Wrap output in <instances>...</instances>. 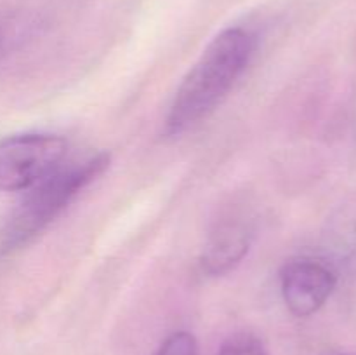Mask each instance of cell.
I'll use <instances>...</instances> for the list:
<instances>
[{
  "label": "cell",
  "mask_w": 356,
  "mask_h": 355,
  "mask_svg": "<svg viewBox=\"0 0 356 355\" xmlns=\"http://www.w3.org/2000/svg\"><path fill=\"white\" fill-rule=\"evenodd\" d=\"M66 141L54 134H17L0 139V191L30 190L63 166Z\"/></svg>",
  "instance_id": "cell-3"
},
{
  "label": "cell",
  "mask_w": 356,
  "mask_h": 355,
  "mask_svg": "<svg viewBox=\"0 0 356 355\" xmlns=\"http://www.w3.org/2000/svg\"><path fill=\"white\" fill-rule=\"evenodd\" d=\"M336 274L315 258L292 260L282 268L280 287L287 308L298 317L318 312L336 289Z\"/></svg>",
  "instance_id": "cell-4"
},
{
  "label": "cell",
  "mask_w": 356,
  "mask_h": 355,
  "mask_svg": "<svg viewBox=\"0 0 356 355\" xmlns=\"http://www.w3.org/2000/svg\"><path fill=\"white\" fill-rule=\"evenodd\" d=\"M218 355H268L263 343L250 334H236L222 343Z\"/></svg>",
  "instance_id": "cell-6"
},
{
  "label": "cell",
  "mask_w": 356,
  "mask_h": 355,
  "mask_svg": "<svg viewBox=\"0 0 356 355\" xmlns=\"http://www.w3.org/2000/svg\"><path fill=\"white\" fill-rule=\"evenodd\" d=\"M17 38L16 19L7 13L6 9L0 7V61L6 58L14 47V42Z\"/></svg>",
  "instance_id": "cell-8"
},
{
  "label": "cell",
  "mask_w": 356,
  "mask_h": 355,
  "mask_svg": "<svg viewBox=\"0 0 356 355\" xmlns=\"http://www.w3.org/2000/svg\"><path fill=\"white\" fill-rule=\"evenodd\" d=\"M156 355H198L197 340L186 331H179L167 338Z\"/></svg>",
  "instance_id": "cell-7"
},
{
  "label": "cell",
  "mask_w": 356,
  "mask_h": 355,
  "mask_svg": "<svg viewBox=\"0 0 356 355\" xmlns=\"http://www.w3.org/2000/svg\"><path fill=\"white\" fill-rule=\"evenodd\" d=\"M254 51L256 37L249 30H222L176 90L165 118L167 134H181L211 113L247 68Z\"/></svg>",
  "instance_id": "cell-1"
},
{
  "label": "cell",
  "mask_w": 356,
  "mask_h": 355,
  "mask_svg": "<svg viewBox=\"0 0 356 355\" xmlns=\"http://www.w3.org/2000/svg\"><path fill=\"white\" fill-rule=\"evenodd\" d=\"M254 228L243 218H226L212 230L202 253V270L207 275H222L236 267L249 253Z\"/></svg>",
  "instance_id": "cell-5"
},
{
  "label": "cell",
  "mask_w": 356,
  "mask_h": 355,
  "mask_svg": "<svg viewBox=\"0 0 356 355\" xmlns=\"http://www.w3.org/2000/svg\"><path fill=\"white\" fill-rule=\"evenodd\" d=\"M110 166L104 152L89 159L61 166L47 178L31 187L21 204L14 209L0 233V251L10 253L40 235L73 200L76 195L96 181Z\"/></svg>",
  "instance_id": "cell-2"
}]
</instances>
